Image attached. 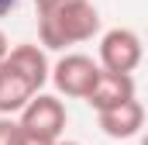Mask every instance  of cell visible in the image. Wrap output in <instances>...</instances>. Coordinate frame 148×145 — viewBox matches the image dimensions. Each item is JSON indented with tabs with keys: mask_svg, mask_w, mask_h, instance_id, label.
Masks as SVG:
<instances>
[{
	"mask_svg": "<svg viewBox=\"0 0 148 145\" xmlns=\"http://www.w3.org/2000/svg\"><path fill=\"white\" fill-rule=\"evenodd\" d=\"M21 145H59V142H45V138H35V135H28V131L21 128Z\"/></svg>",
	"mask_w": 148,
	"mask_h": 145,
	"instance_id": "cell-10",
	"label": "cell"
},
{
	"mask_svg": "<svg viewBox=\"0 0 148 145\" xmlns=\"http://www.w3.org/2000/svg\"><path fill=\"white\" fill-rule=\"evenodd\" d=\"M141 59H145V45H141L138 31H131V28H107L100 35V48H97L100 69L131 76L141 66Z\"/></svg>",
	"mask_w": 148,
	"mask_h": 145,
	"instance_id": "cell-3",
	"label": "cell"
},
{
	"mask_svg": "<svg viewBox=\"0 0 148 145\" xmlns=\"http://www.w3.org/2000/svg\"><path fill=\"white\" fill-rule=\"evenodd\" d=\"M17 3H21V0H0V17H7V14L17 7Z\"/></svg>",
	"mask_w": 148,
	"mask_h": 145,
	"instance_id": "cell-11",
	"label": "cell"
},
{
	"mask_svg": "<svg viewBox=\"0 0 148 145\" xmlns=\"http://www.w3.org/2000/svg\"><path fill=\"white\" fill-rule=\"evenodd\" d=\"M97 121H100V131L107 135V138H134V135H141V128H145V107L138 104V97L134 100H127V104H121V107H110V110H100L97 114Z\"/></svg>",
	"mask_w": 148,
	"mask_h": 145,
	"instance_id": "cell-7",
	"label": "cell"
},
{
	"mask_svg": "<svg viewBox=\"0 0 148 145\" xmlns=\"http://www.w3.org/2000/svg\"><path fill=\"white\" fill-rule=\"evenodd\" d=\"M59 145H79V142H59Z\"/></svg>",
	"mask_w": 148,
	"mask_h": 145,
	"instance_id": "cell-14",
	"label": "cell"
},
{
	"mask_svg": "<svg viewBox=\"0 0 148 145\" xmlns=\"http://www.w3.org/2000/svg\"><path fill=\"white\" fill-rule=\"evenodd\" d=\"M0 145H21V124H17V117H0Z\"/></svg>",
	"mask_w": 148,
	"mask_h": 145,
	"instance_id": "cell-8",
	"label": "cell"
},
{
	"mask_svg": "<svg viewBox=\"0 0 148 145\" xmlns=\"http://www.w3.org/2000/svg\"><path fill=\"white\" fill-rule=\"evenodd\" d=\"M100 28H103V21H100V10L93 7V0H76V3H66V7L38 17L41 45L55 48V52H66L73 45H83L90 38L103 35Z\"/></svg>",
	"mask_w": 148,
	"mask_h": 145,
	"instance_id": "cell-2",
	"label": "cell"
},
{
	"mask_svg": "<svg viewBox=\"0 0 148 145\" xmlns=\"http://www.w3.org/2000/svg\"><path fill=\"white\" fill-rule=\"evenodd\" d=\"M141 145H148V131H145V135H141Z\"/></svg>",
	"mask_w": 148,
	"mask_h": 145,
	"instance_id": "cell-13",
	"label": "cell"
},
{
	"mask_svg": "<svg viewBox=\"0 0 148 145\" xmlns=\"http://www.w3.org/2000/svg\"><path fill=\"white\" fill-rule=\"evenodd\" d=\"M52 79V66L41 45H14L0 62V117H17Z\"/></svg>",
	"mask_w": 148,
	"mask_h": 145,
	"instance_id": "cell-1",
	"label": "cell"
},
{
	"mask_svg": "<svg viewBox=\"0 0 148 145\" xmlns=\"http://www.w3.org/2000/svg\"><path fill=\"white\" fill-rule=\"evenodd\" d=\"M66 3H76V0H35L38 17H41V14H52V10H59V7H66Z\"/></svg>",
	"mask_w": 148,
	"mask_h": 145,
	"instance_id": "cell-9",
	"label": "cell"
},
{
	"mask_svg": "<svg viewBox=\"0 0 148 145\" xmlns=\"http://www.w3.org/2000/svg\"><path fill=\"white\" fill-rule=\"evenodd\" d=\"M66 104L55 97V93H38L28 107L17 114V124L35 135V138H45V142H62V131H66Z\"/></svg>",
	"mask_w": 148,
	"mask_h": 145,
	"instance_id": "cell-4",
	"label": "cell"
},
{
	"mask_svg": "<svg viewBox=\"0 0 148 145\" xmlns=\"http://www.w3.org/2000/svg\"><path fill=\"white\" fill-rule=\"evenodd\" d=\"M127 100H134V76H121V72H107V69H100V79L93 83V90L86 97V104L97 114L110 110V107H121Z\"/></svg>",
	"mask_w": 148,
	"mask_h": 145,
	"instance_id": "cell-6",
	"label": "cell"
},
{
	"mask_svg": "<svg viewBox=\"0 0 148 145\" xmlns=\"http://www.w3.org/2000/svg\"><path fill=\"white\" fill-rule=\"evenodd\" d=\"M100 79V62H93L90 55L83 52H66L55 66H52V83L62 97H76V100H86L93 83Z\"/></svg>",
	"mask_w": 148,
	"mask_h": 145,
	"instance_id": "cell-5",
	"label": "cell"
},
{
	"mask_svg": "<svg viewBox=\"0 0 148 145\" xmlns=\"http://www.w3.org/2000/svg\"><path fill=\"white\" fill-rule=\"evenodd\" d=\"M7 55H10V45H7V35H3V31H0V62H3V59H7Z\"/></svg>",
	"mask_w": 148,
	"mask_h": 145,
	"instance_id": "cell-12",
	"label": "cell"
}]
</instances>
